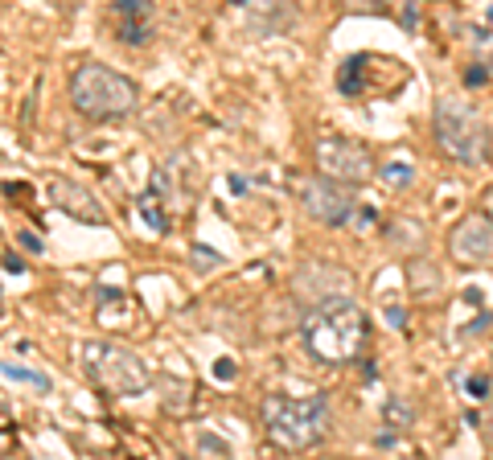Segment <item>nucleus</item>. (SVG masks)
I'll list each match as a JSON object with an SVG mask.
<instances>
[{"instance_id":"obj_21","label":"nucleus","mask_w":493,"mask_h":460,"mask_svg":"<svg viewBox=\"0 0 493 460\" xmlns=\"http://www.w3.org/2000/svg\"><path fill=\"white\" fill-rule=\"evenodd\" d=\"M214 378L230 383V378H235V362H230V358H226V362H218V366H214Z\"/></svg>"},{"instance_id":"obj_15","label":"nucleus","mask_w":493,"mask_h":460,"mask_svg":"<svg viewBox=\"0 0 493 460\" xmlns=\"http://www.w3.org/2000/svg\"><path fill=\"white\" fill-rule=\"evenodd\" d=\"M378 173H383L387 181H395V185H407V181H411V165H403V160H391V165H383Z\"/></svg>"},{"instance_id":"obj_17","label":"nucleus","mask_w":493,"mask_h":460,"mask_svg":"<svg viewBox=\"0 0 493 460\" xmlns=\"http://www.w3.org/2000/svg\"><path fill=\"white\" fill-rule=\"evenodd\" d=\"M197 448H202L206 457H230V444H226V440H218V436H202V440H197Z\"/></svg>"},{"instance_id":"obj_27","label":"nucleus","mask_w":493,"mask_h":460,"mask_svg":"<svg viewBox=\"0 0 493 460\" xmlns=\"http://www.w3.org/2000/svg\"><path fill=\"white\" fill-rule=\"evenodd\" d=\"M230 189H235V193H247V181H243V177L235 173V177H230Z\"/></svg>"},{"instance_id":"obj_11","label":"nucleus","mask_w":493,"mask_h":460,"mask_svg":"<svg viewBox=\"0 0 493 460\" xmlns=\"http://www.w3.org/2000/svg\"><path fill=\"white\" fill-rule=\"evenodd\" d=\"M140 218H144L156 234H165V230H169V218H165V210H160V197H152V193H144V197H140Z\"/></svg>"},{"instance_id":"obj_1","label":"nucleus","mask_w":493,"mask_h":460,"mask_svg":"<svg viewBox=\"0 0 493 460\" xmlns=\"http://www.w3.org/2000/svg\"><path fill=\"white\" fill-rule=\"evenodd\" d=\"M366 337H370V321L346 292L317 300V308L304 317V341H309L313 358H321L329 366L354 362L362 354Z\"/></svg>"},{"instance_id":"obj_6","label":"nucleus","mask_w":493,"mask_h":460,"mask_svg":"<svg viewBox=\"0 0 493 460\" xmlns=\"http://www.w3.org/2000/svg\"><path fill=\"white\" fill-rule=\"evenodd\" d=\"M313 160L325 177L341 181V185H366L374 177V156L366 144L350 140V136H325L313 144Z\"/></svg>"},{"instance_id":"obj_23","label":"nucleus","mask_w":493,"mask_h":460,"mask_svg":"<svg viewBox=\"0 0 493 460\" xmlns=\"http://www.w3.org/2000/svg\"><path fill=\"white\" fill-rule=\"evenodd\" d=\"M4 193H8V197H29V185H25V181H21V185H12V181H8V185H4Z\"/></svg>"},{"instance_id":"obj_3","label":"nucleus","mask_w":493,"mask_h":460,"mask_svg":"<svg viewBox=\"0 0 493 460\" xmlns=\"http://www.w3.org/2000/svg\"><path fill=\"white\" fill-rule=\"evenodd\" d=\"M263 424H267V440L276 448H284V452H309L329 432V407H325L321 395H313V399L272 395L263 403Z\"/></svg>"},{"instance_id":"obj_24","label":"nucleus","mask_w":493,"mask_h":460,"mask_svg":"<svg viewBox=\"0 0 493 460\" xmlns=\"http://www.w3.org/2000/svg\"><path fill=\"white\" fill-rule=\"evenodd\" d=\"M481 214H485V218L493 222V185L485 189V197H481Z\"/></svg>"},{"instance_id":"obj_29","label":"nucleus","mask_w":493,"mask_h":460,"mask_svg":"<svg viewBox=\"0 0 493 460\" xmlns=\"http://www.w3.org/2000/svg\"><path fill=\"white\" fill-rule=\"evenodd\" d=\"M235 4H247V0H235Z\"/></svg>"},{"instance_id":"obj_8","label":"nucleus","mask_w":493,"mask_h":460,"mask_svg":"<svg viewBox=\"0 0 493 460\" xmlns=\"http://www.w3.org/2000/svg\"><path fill=\"white\" fill-rule=\"evenodd\" d=\"M448 255L461 263V267H473V263H493V222L485 214H469L453 226L448 234Z\"/></svg>"},{"instance_id":"obj_28","label":"nucleus","mask_w":493,"mask_h":460,"mask_svg":"<svg viewBox=\"0 0 493 460\" xmlns=\"http://www.w3.org/2000/svg\"><path fill=\"white\" fill-rule=\"evenodd\" d=\"M350 8H374V0H346Z\"/></svg>"},{"instance_id":"obj_4","label":"nucleus","mask_w":493,"mask_h":460,"mask_svg":"<svg viewBox=\"0 0 493 460\" xmlns=\"http://www.w3.org/2000/svg\"><path fill=\"white\" fill-rule=\"evenodd\" d=\"M436 140L461 165H485L493 152V136L485 119L477 111H469L465 103H444V99L436 103Z\"/></svg>"},{"instance_id":"obj_10","label":"nucleus","mask_w":493,"mask_h":460,"mask_svg":"<svg viewBox=\"0 0 493 460\" xmlns=\"http://www.w3.org/2000/svg\"><path fill=\"white\" fill-rule=\"evenodd\" d=\"M366 66H370V58H366V53H354V58H346V66H341V74H337V86H341V95H350V99H362V90H366Z\"/></svg>"},{"instance_id":"obj_18","label":"nucleus","mask_w":493,"mask_h":460,"mask_svg":"<svg viewBox=\"0 0 493 460\" xmlns=\"http://www.w3.org/2000/svg\"><path fill=\"white\" fill-rule=\"evenodd\" d=\"M387 424H391V428H407V424H411L407 407H403V403H391V407H387Z\"/></svg>"},{"instance_id":"obj_5","label":"nucleus","mask_w":493,"mask_h":460,"mask_svg":"<svg viewBox=\"0 0 493 460\" xmlns=\"http://www.w3.org/2000/svg\"><path fill=\"white\" fill-rule=\"evenodd\" d=\"M82 370L91 374L95 387H103L107 395H140L148 391V370L144 362L111 341H86L82 346Z\"/></svg>"},{"instance_id":"obj_22","label":"nucleus","mask_w":493,"mask_h":460,"mask_svg":"<svg viewBox=\"0 0 493 460\" xmlns=\"http://www.w3.org/2000/svg\"><path fill=\"white\" fill-rule=\"evenodd\" d=\"M4 271L21 276V271H25V259H16V255H4Z\"/></svg>"},{"instance_id":"obj_26","label":"nucleus","mask_w":493,"mask_h":460,"mask_svg":"<svg viewBox=\"0 0 493 460\" xmlns=\"http://www.w3.org/2000/svg\"><path fill=\"white\" fill-rule=\"evenodd\" d=\"M387 321H391V325H403L407 317H403V308H387Z\"/></svg>"},{"instance_id":"obj_12","label":"nucleus","mask_w":493,"mask_h":460,"mask_svg":"<svg viewBox=\"0 0 493 460\" xmlns=\"http://www.w3.org/2000/svg\"><path fill=\"white\" fill-rule=\"evenodd\" d=\"M115 37H119L123 45H144V41L152 37V29H148V21H119Z\"/></svg>"},{"instance_id":"obj_25","label":"nucleus","mask_w":493,"mask_h":460,"mask_svg":"<svg viewBox=\"0 0 493 460\" xmlns=\"http://www.w3.org/2000/svg\"><path fill=\"white\" fill-rule=\"evenodd\" d=\"M465 82H469V86H477V82H485V70H481V66H477V70H469V74H465Z\"/></svg>"},{"instance_id":"obj_19","label":"nucleus","mask_w":493,"mask_h":460,"mask_svg":"<svg viewBox=\"0 0 493 460\" xmlns=\"http://www.w3.org/2000/svg\"><path fill=\"white\" fill-rule=\"evenodd\" d=\"M465 387H469V395H473V399H485V395H490V383H485V378H469Z\"/></svg>"},{"instance_id":"obj_14","label":"nucleus","mask_w":493,"mask_h":460,"mask_svg":"<svg viewBox=\"0 0 493 460\" xmlns=\"http://www.w3.org/2000/svg\"><path fill=\"white\" fill-rule=\"evenodd\" d=\"M0 370H4L8 378H16V383H33V387H49V383H45V374H37V370H25V366H12V362H4Z\"/></svg>"},{"instance_id":"obj_16","label":"nucleus","mask_w":493,"mask_h":460,"mask_svg":"<svg viewBox=\"0 0 493 460\" xmlns=\"http://www.w3.org/2000/svg\"><path fill=\"white\" fill-rule=\"evenodd\" d=\"M218 251H210V247H193V267L197 271H210V267H218Z\"/></svg>"},{"instance_id":"obj_2","label":"nucleus","mask_w":493,"mask_h":460,"mask_svg":"<svg viewBox=\"0 0 493 460\" xmlns=\"http://www.w3.org/2000/svg\"><path fill=\"white\" fill-rule=\"evenodd\" d=\"M136 99H140L136 82L103 62H82L70 74V103L86 119H119L136 111Z\"/></svg>"},{"instance_id":"obj_9","label":"nucleus","mask_w":493,"mask_h":460,"mask_svg":"<svg viewBox=\"0 0 493 460\" xmlns=\"http://www.w3.org/2000/svg\"><path fill=\"white\" fill-rule=\"evenodd\" d=\"M45 197H49L58 210H66L70 218L86 222V226H107V210L95 202V193H86L82 185H74V181H66V177H49V181H45Z\"/></svg>"},{"instance_id":"obj_20","label":"nucleus","mask_w":493,"mask_h":460,"mask_svg":"<svg viewBox=\"0 0 493 460\" xmlns=\"http://www.w3.org/2000/svg\"><path fill=\"white\" fill-rule=\"evenodd\" d=\"M416 21H420V0H407V8H403V25L416 29Z\"/></svg>"},{"instance_id":"obj_13","label":"nucleus","mask_w":493,"mask_h":460,"mask_svg":"<svg viewBox=\"0 0 493 460\" xmlns=\"http://www.w3.org/2000/svg\"><path fill=\"white\" fill-rule=\"evenodd\" d=\"M115 16H119V21H148V16H152V4H148V0H115Z\"/></svg>"},{"instance_id":"obj_7","label":"nucleus","mask_w":493,"mask_h":460,"mask_svg":"<svg viewBox=\"0 0 493 460\" xmlns=\"http://www.w3.org/2000/svg\"><path fill=\"white\" fill-rule=\"evenodd\" d=\"M300 202H304V210H309L321 226H346L350 214H354V193H350V185H341V181L325 177V173H321L317 181H304Z\"/></svg>"}]
</instances>
